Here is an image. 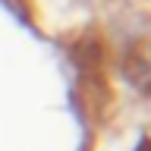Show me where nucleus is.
Here are the masks:
<instances>
[{"mask_svg": "<svg viewBox=\"0 0 151 151\" xmlns=\"http://www.w3.org/2000/svg\"><path fill=\"white\" fill-rule=\"evenodd\" d=\"M135 151H151V139H148V135H142V139H139Z\"/></svg>", "mask_w": 151, "mask_h": 151, "instance_id": "nucleus-1", "label": "nucleus"}]
</instances>
